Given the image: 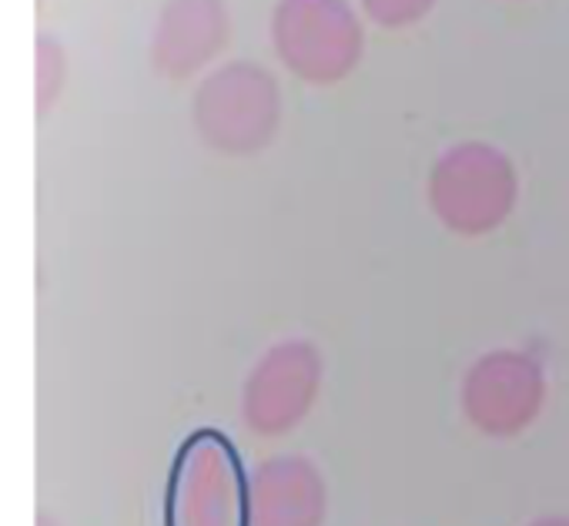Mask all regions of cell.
I'll use <instances>...</instances> for the list:
<instances>
[{"label": "cell", "mask_w": 569, "mask_h": 526, "mask_svg": "<svg viewBox=\"0 0 569 526\" xmlns=\"http://www.w3.org/2000/svg\"><path fill=\"white\" fill-rule=\"evenodd\" d=\"M164 526H251V479L224 433L204 426L178 446L164 486Z\"/></svg>", "instance_id": "obj_1"}, {"label": "cell", "mask_w": 569, "mask_h": 526, "mask_svg": "<svg viewBox=\"0 0 569 526\" xmlns=\"http://www.w3.org/2000/svg\"><path fill=\"white\" fill-rule=\"evenodd\" d=\"M462 406L472 426H479V433H522L539 416L542 373L522 353H492L469 369L462 386Z\"/></svg>", "instance_id": "obj_2"}, {"label": "cell", "mask_w": 569, "mask_h": 526, "mask_svg": "<svg viewBox=\"0 0 569 526\" xmlns=\"http://www.w3.org/2000/svg\"><path fill=\"white\" fill-rule=\"evenodd\" d=\"M322 363L309 343L274 346L244 386V423L261 436L289 433L319 393Z\"/></svg>", "instance_id": "obj_3"}, {"label": "cell", "mask_w": 569, "mask_h": 526, "mask_svg": "<svg viewBox=\"0 0 569 526\" xmlns=\"http://www.w3.org/2000/svg\"><path fill=\"white\" fill-rule=\"evenodd\" d=\"M326 483L302 456L261 463L251 476V526H322Z\"/></svg>", "instance_id": "obj_4"}, {"label": "cell", "mask_w": 569, "mask_h": 526, "mask_svg": "<svg viewBox=\"0 0 569 526\" xmlns=\"http://www.w3.org/2000/svg\"><path fill=\"white\" fill-rule=\"evenodd\" d=\"M532 526H569V519H539Z\"/></svg>", "instance_id": "obj_5"}]
</instances>
